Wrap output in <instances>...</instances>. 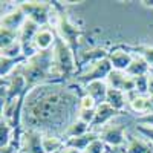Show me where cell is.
Instances as JSON below:
<instances>
[{"mask_svg": "<svg viewBox=\"0 0 153 153\" xmlns=\"http://www.w3.org/2000/svg\"><path fill=\"white\" fill-rule=\"evenodd\" d=\"M22 72L28 83V92L31 89L48 84V83H61L57 76L55 66H54V54L51 51L37 52L35 55L26 58V61L20 66Z\"/></svg>", "mask_w": 153, "mask_h": 153, "instance_id": "obj_2", "label": "cell"}, {"mask_svg": "<svg viewBox=\"0 0 153 153\" xmlns=\"http://www.w3.org/2000/svg\"><path fill=\"white\" fill-rule=\"evenodd\" d=\"M106 150H107V146L98 138L94 143H91V146L84 150V153H104Z\"/></svg>", "mask_w": 153, "mask_h": 153, "instance_id": "obj_28", "label": "cell"}, {"mask_svg": "<svg viewBox=\"0 0 153 153\" xmlns=\"http://www.w3.org/2000/svg\"><path fill=\"white\" fill-rule=\"evenodd\" d=\"M109 61L113 68V71H121V72H126L129 69L130 63L133 60V55L127 51L126 48H115L110 51L109 54Z\"/></svg>", "mask_w": 153, "mask_h": 153, "instance_id": "obj_10", "label": "cell"}, {"mask_svg": "<svg viewBox=\"0 0 153 153\" xmlns=\"http://www.w3.org/2000/svg\"><path fill=\"white\" fill-rule=\"evenodd\" d=\"M129 98V107L139 115H144L149 112V95H139V94H130Z\"/></svg>", "mask_w": 153, "mask_h": 153, "instance_id": "obj_20", "label": "cell"}, {"mask_svg": "<svg viewBox=\"0 0 153 153\" xmlns=\"http://www.w3.org/2000/svg\"><path fill=\"white\" fill-rule=\"evenodd\" d=\"M149 112H153V94L149 95Z\"/></svg>", "mask_w": 153, "mask_h": 153, "instance_id": "obj_34", "label": "cell"}, {"mask_svg": "<svg viewBox=\"0 0 153 153\" xmlns=\"http://www.w3.org/2000/svg\"><path fill=\"white\" fill-rule=\"evenodd\" d=\"M107 86L112 89H118V91L124 92L126 95H130L136 92V81L133 76L129 74L121 72V71H112L106 80Z\"/></svg>", "mask_w": 153, "mask_h": 153, "instance_id": "obj_9", "label": "cell"}, {"mask_svg": "<svg viewBox=\"0 0 153 153\" xmlns=\"http://www.w3.org/2000/svg\"><path fill=\"white\" fill-rule=\"evenodd\" d=\"M52 54L58 80L63 83L65 80L74 76L76 71V54L74 52V49L66 42H63L60 37H57V42L52 48Z\"/></svg>", "mask_w": 153, "mask_h": 153, "instance_id": "obj_4", "label": "cell"}, {"mask_svg": "<svg viewBox=\"0 0 153 153\" xmlns=\"http://www.w3.org/2000/svg\"><path fill=\"white\" fill-rule=\"evenodd\" d=\"M54 5V19H52V25L55 26V34L57 37H60L63 42H66L76 54L80 46V38L83 35L81 28H78L75 23H72L68 17V14L63 11V6L60 5V2H52Z\"/></svg>", "mask_w": 153, "mask_h": 153, "instance_id": "obj_3", "label": "cell"}, {"mask_svg": "<svg viewBox=\"0 0 153 153\" xmlns=\"http://www.w3.org/2000/svg\"><path fill=\"white\" fill-rule=\"evenodd\" d=\"M127 49H132L135 52L143 57L149 66L153 69V46H147V45H138V46H132V48H127Z\"/></svg>", "mask_w": 153, "mask_h": 153, "instance_id": "obj_25", "label": "cell"}, {"mask_svg": "<svg viewBox=\"0 0 153 153\" xmlns=\"http://www.w3.org/2000/svg\"><path fill=\"white\" fill-rule=\"evenodd\" d=\"M95 110L97 109H92V110H86V109H78V113H76V118L87 123L89 126H92L94 120H95ZM92 129V127H91Z\"/></svg>", "mask_w": 153, "mask_h": 153, "instance_id": "obj_27", "label": "cell"}, {"mask_svg": "<svg viewBox=\"0 0 153 153\" xmlns=\"http://www.w3.org/2000/svg\"><path fill=\"white\" fill-rule=\"evenodd\" d=\"M97 103L94 101V98H91L89 95L83 94L81 98H80V104H78V109H86V110H92V109H97Z\"/></svg>", "mask_w": 153, "mask_h": 153, "instance_id": "obj_29", "label": "cell"}, {"mask_svg": "<svg viewBox=\"0 0 153 153\" xmlns=\"http://www.w3.org/2000/svg\"><path fill=\"white\" fill-rule=\"evenodd\" d=\"M60 153H83L81 150H78V149H75V147H69V146H65L61 149V152Z\"/></svg>", "mask_w": 153, "mask_h": 153, "instance_id": "obj_32", "label": "cell"}, {"mask_svg": "<svg viewBox=\"0 0 153 153\" xmlns=\"http://www.w3.org/2000/svg\"><path fill=\"white\" fill-rule=\"evenodd\" d=\"M57 42V34L54 29H51L49 26L40 28V31L37 32L34 38V48L37 49V52H43V51H51L54 48Z\"/></svg>", "mask_w": 153, "mask_h": 153, "instance_id": "obj_12", "label": "cell"}, {"mask_svg": "<svg viewBox=\"0 0 153 153\" xmlns=\"http://www.w3.org/2000/svg\"><path fill=\"white\" fill-rule=\"evenodd\" d=\"M25 61H26V57H20V58H5V57H2L0 58V65H2V68H0L2 80L9 76L20 65H23Z\"/></svg>", "mask_w": 153, "mask_h": 153, "instance_id": "obj_23", "label": "cell"}, {"mask_svg": "<svg viewBox=\"0 0 153 153\" xmlns=\"http://www.w3.org/2000/svg\"><path fill=\"white\" fill-rule=\"evenodd\" d=\"M112 71H113V68L110 65L109 58H101V60L92 63V65H89L81 74L75 76V80H76V83L84 84V86L92 81H106Z\"/></svg>", "mask_w": 153, "mask_h": 153, "instance_id": "obj_6", "label": "cell"}, {"mask_svg": "<svg viewBox=\"0 0 153 153\" xmlns=\"http://www.w3.org/2000/svg\"><path fill=\"white\" fill-rule=\"evenodd\" d=\"M153 94V75H149V95Z\"/></svg>", "mask_w": 153, "mask_h": 153, "instance_id": "obj_33", "label": "cell"}, {"mask_svg": "<svg viewBox=\"0 0 153 153\" xmlns=\"http://www.w3.org/2000/svg\"><path fill=\"white\" fill-rule=\"evenodd\" d=\"M107 91H109V86L106 81H92V83L84 86V94L89 95L91 98H94V101L98 106L106 103Z\"/></svg>", "mask_w": 153, "mask_h": 153, "instance_id": "obj_14", "label": "cell"}, {"mask_svg": "<svg viewBox=\"0 0 153 153\" xmlns=\"http://www.w3.org/2000/svg\"><path fill=\"white\" fill-rule=\"evenodd\" d=\"M26 20H28L26 14L23 12V9L20 6H17L16 9H12L11 12H6L2 17V28L19 32L23 28V25L26 23Z\"/></svg>", "mask_w": 153, "mask_h": 153, "instance_id": "obj_11", "label": "cell"}, {"mask_svg": "<svg viewBox=\"0 0 153 153\" xmlns=\"http://www.w3.org/2000/svg\"><path fill=\"white\" fill-rule=\"evenodd\" d=\"M143 5H146V6H150V8H153V0L152 2H149V0H144V2H141Z\"/></svg>", "mask_w": 153, "mask_h": 153, "instance_id": "obj_35", "label": "cell"}, {"mask_svg": "<svg viewBox=\"0 0 153 153\" xmlns=\"http://www.w3.org/2000/svg\"><path fill=\"white\" fill-rule=\"evenodd\" d=\"M91 132V126H89L87 123H84V121H81V120H74L69 126H68V129H66V132H65V135L63 136H66V139H69V138H75V136H81V135H86V133H89ZM65 139V141H66Z\"/></svg>", "mask_w": 153, "mask_h": 153, "instance_id": "obj_22", "label": "cell"}, {"mask_svg": "<svg viewBox=\"0 0 153 153\" xmlns=\"http://www.w3.org/2000/svg\"><path fill=\"white\" fill-rule=\"evenodd\" d=\"M126 138L124 153H153V146L144 138H138L133 135H127Z\"/></svg>", "mask_w": 153, "mask_h": 153, "instance_id": "obj_15", "label": "cell"}, {"mask_svg": "<svg viewBox=\"0 0 153 153\" xmlns=\"http://www.w3.org/2000/svg\"><path fill=\"white\" fill-rule=\"evenodd\" d=\"M121 112L118 110H115L112 106H109L107 103H103V104H100L97 106V110H95V120L92 123V129H103V127L109 123H112V120L117 117V115H120Z\"/></svg>", "mask_w": 153, "mask_h": 153, "instance_id": "obj_13", "label": "cell"}, {"mask_svg": "<svg viewBox=\"0 0 153 153\" xmlns=\"http://www.w3.org/2000/svg\"><path fill=\"white\" fill-rule=\"evenodd\" d=\"M136 132L141 135L146 141H149L153 146V127H143V126H136Z\"/></svg>", "mask_w": 153, "mask_h": 153, "instance_id": "obj_31", "label": "cell"}, {"mask_svg": "<svg viewBox=\"0 0 153 153\" xmlns=\"http://www.w3.org/2000/svg\"><path fill=\"white\" fill-rule=\"evenodd\" d=\"M110 54V51L104 49V48H94L84 51V52H80V63L81 65H92V63L101 60V58H107Z\"/></svg>", "mask_w": 153, "mask_h": 153, "instance_id": "obj_19", "label": "cell"}, {"mask_svg": "<svg viewBox=\"0 0 153 153\" xmlns=\"http://www.w3.org/2000/svg\"><path fill=\"white\" fill-rule=\"evenodd\" d=\"M104 153H112V152H110V150H109V149H107V150H106V152H104Z\"/></svg>", "mask_w": 153, "mask_h": 153, "instance_id": "obj_36", "label": "cell"}, {"mask_svg": "<svg viewBox=\"0 0 153 153\" xmlns=\"http://www.w3.org/2000/svg\"><path fill=\"white\" fill-rule=\"evenodd\" d=\"M100 136H98V133L97 132H94V130H91L89 133H86V135H81V136H75V138H69V139H66V146H69V147H75V149H78V150H81L83 153H84V150L91 146V143H94L95 139H98Z\"/></svg>", "mask_w": 153, "mask_h": 153, "instance_id": "obj_18", "label": "cell"}, {"mask_svg": "<svg viewBox=\"0 0 153 153\" xmlns=\"http://www.w3.org/2000/svg\"><path fill=\"white\" fill-rule=\"evenodd\" d=\"M2 57H5V58H20V57H25L23 55V46H22L20 40H17L12 45L3 48L2 49Z\"/></svg>", "mask_w": 153, "mask_h": 153, "instance_id": "obj_24", "label": "cell"}, {"mask_svg": "<svg viewBox=\"0 0 153 153\" xmlns=\"http://www.w3.org/2000/svg\"><path fill=\"white\" fill-rule=\"evenodd\" d=\"M19 40V32L9 31V29H0V49H3L9 45H12L14 42Z\"/></svg>", "mask_w": 153, "mask_h": 153, "instance_id": "obj_26", "label": "cell"}, {"mask_svg": "<svg viewBox=\"0 0 153 153\" xmlns=\"http://www.w3.org/2000/svg\"><path fill=\"white\" fill-rule=\"evenodd\" d=\"M43 135L40 130L25 129L20 139L19 153H46L43 149Z\"/></svg>", "mask_w": 153, "mask_h": 153, "instance_id": "obj_8", "label": "cell"}, {"mask_svg": "<svg viewBox=\"0 0 153 153\" xmlns=\"http://www.w3.org/2000/svg\"><path fill=\"white\" fill-rule=\"evenodd\" d=\"M100 139L109 147H121L126 144V126L109 123L98 132Z\"/></svg>", "mask_w": 153, "mask_h": 153, "instance_id": "obj_7", "label": "cell"}, {"mask_svg": "<svg viewBox=\"0 0 153 153\" xmlns=\"http://www.w3.org/2000/svg\"><path fill=\"white\" fill-rule=\"evenodd\" d=\"M29 20L37 23L40 28H46L52 25L54 19V5L52 2H23L19 5Z\"/></svg>", "mask_w": 153, "mask_h": 153, "instance_id": "obj_5", "label": "cell"}, {"mask_svg": "<svg viewBox=\"0 0 153 153\" xmlns=\"http://www.w3.org/2000/svg\"><path fill=\"white\" fill-rule=\"evenodd\" d=\"M66 146V141L57 135L45 133L43 135V149L46 153H60L61 149Z\"/></svg>", "mask_w": 153, "mask_h": 153, "instance_id": "obj_21", "label": "cell"}, {"mask_svg": "<svg viewBox=\"0 0 153 153\" xmlns=\"http://www.w3.org/2000/svg\"><path fill=\"white\" fill-rule=\"evenodd\" d=\"M150 66H149V63L143 58V57H133L132 63H130V66L129 69L126 71V74H129L130 76H133V78H138V76H146V75H150Z\"/></svg>", "mask_w": 153, "mask_h": 153, "instance_id": "obj_17", "label": "cell"}, {"mask_svg": "<svg viewBox=\"0 0 153 153\" xmlns=\"http://www.w3.org/2000/svg\"><path fill=\"white\" fill-rule=\"evenodd\" d=\"M81 95L63 83L37 86L26 94L23 101L22 123L26 129L42 133H63L76 120Z\"/></svg>", "mask_w": 153, "mask_h": 153, "instance_id": "obj_1", "label": "cell"}, {"mask_svg": "<svg viewBox=\"0 0 153 153\" xmlns=\"http://www.w3.org/2000/svg\"><path fill=\"white\" fill-rule=\"evenodd\" d=\"M106 103H107L109 106H112L115 110L123 112V110L126 109V106L129 104V98H127V95H126L124 92L118 91V89H112V87H109Z\"/></svg>", "mask_w": 153, "mask_h": 153, "instance_id": "obj_16", "label": "cell"}, {"mask_svg": "<svg viewBox=\"0 0 153 153\" xmlns=\"http://www.w3.org/2000/svg\"><path fill=\"white\" fill-rule=\"evenodd\" d=\"M136 124L143 127H153V112H147L136 118Z\"/></svg>", "mask_w": 153, "mask_h": 153, "instance_id": "obj_30", "label": "cell"}]
</instances>
